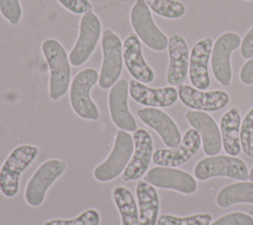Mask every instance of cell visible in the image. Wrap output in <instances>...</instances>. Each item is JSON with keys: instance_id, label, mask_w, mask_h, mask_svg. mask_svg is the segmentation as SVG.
<instances>
[{"instance_id": "11", "label": "cell", "mask_w": 253, "mask_h": 225, "mask_svg": "<svg viewBox=\"0 0 253 225\" xmlns=\"http://www.w3.org/2000/svg\"><path fill=\"white\" fill-rule=\"evenodd\" d=\"M129 82L119 79L108 94V109L113 123L121 130L133 132L137 129V123L128 108Z\"/></svg>"}, {"instance_id": "27", "label": "cell", "mask_w": 253, "mask_h": 225, "mask_svg": "<svg viewBox=\"0 0 253 225\" xmlns=\"http://www.w3.org/2000/svg\"><path fill=\"white\" fill-rule=\"evenodd\" d=\"M211 215L210 213H199L185 217L171 214H162L158 217L157 225H210Z\"/></svg>"}, {"instance_id": "20", "label": "cell", "mask_w": 253, "mask_h": 225, "mask_svg": "<svg viewBox=\"0 0 253 225\" xmlns=\"http://www.w3.org/2000/svg\"><path fill=\"white\" fill-rule=\"evenodd\" d=\"M185 118L188 123L200 134L204 153L214 156L221 150L220 129L215 120L206 112L187 111Z\"/></svg>"}, {"instance_id": "23", "label": "cell", "mask_w": 253, "mask_h": 225, "mask_svg": "<svg viewBox=\"0 0 253 225\" xmlns=\"http://www.w3.org/2000/svg\"><path fill=\"white\" fill-rule=\"evenodd\" d=\"M139 225H157L159 213V196L153 186L139 182L135 187Z\"/></svg>"}, {"instance_id": "16", "label": "cell", "mask_w": 253, "mask_h": 225, "mask_svg": "<svg viewBox=\"0 0 253 225\" xmlns=\"http://www.w3.org/2000/svg\"><path fill=\"white\" fill-rule=\"evenodd\" d=\"M169 62L166 71V81L169 86L182 85L189 74L190 49L186 39L179 34H172L168 39Z\"/></svg>"}, {"instance_id": "34", "label": "cell", "mask_w": 253, "mask_h": 225, "mask_svg": "<svg viewBox=\"0 0 253 225\" xmlns=\"http://www.w3.org/2000/svg\"><path fill=\"white\" fill-rule=\"evenodd\" d=\"M239 80L243 85H253V57L248 59L240 68Z\"/></svg>"}, {"instance_id": "13", "label": "cell", "mask_w": 253, "mask_h": 225, "mask_svg": "<svg viewBox=\"0 0 253 225\" xmlns=\"http://www.w3.org/2000/svg\"><path fill=\"white\" fill-rule=\"evenodd\" d=\"M202 140L194 128L188 129L180 142L174 148H159L153 152L152 162L162 167H179L191 160L200 150Z\"/></svg>"}, {"instance_id": "31", "label": "cell", "mask_w": 253, "mask_h": 225, "mask_svg": "<svg viewBox=\"0 0 253 225\" xmlns=\"http://www.w3.org/2000/svg\"><path fill=\"white\" fill-rule=\"evenodd\" d=\"M211 225H253V217L244 212H230L227 213Z\"/></svg>"}, {"instance_id": "25", "label": "cell", "mask_w": 253, "mask_h": 225, "mask_svg": "<svg viewBox=\"0 0 253 225\" xmlns=\"http://www.w3.org/2000/svg\"><path fill=\"white\" fill-rule=\"evenodd\" d=\"M215 202L222 208L236 203L253 204V182L241 181L225 186L217 192Z\"/></svg>"}, {"instance_id": "17", "label": "cell", "mask_w": 253, "mask_h": 225, "mask_svg": "<svg viewBox=\"0 0 253 225\" xmlns=\"http://www.w3.org/2000/svg\"><path fill=\"white\" fill-rule=\"evenodd\" d=\"M137 117L146 126L153 129L169 148L178 146L182 140L180 129L173 118L157 108H141L136 111Z\"/></svg>"}, {"instance_id": "3", "label": "cell", "mask_w": 253, "mask_h": 225, "mask_svg": "<svg viewBox=\"0 0 253 225\" xmlns=\"http://www.w3.org/2000/svg\"><path fill=\"white\" fill-rule=\"evenodd\" d=\"M99 73L95 68H84L78 71L71 80L69 102L72 111L85 120H98L100 112L91 98L92 88L98 83Z\"/></svg>"}, {"instance_id": "32", "label": "cell", "mask_w": 253, "mask_h": 225, "mask_svg": "<svg viewBox=\"0 0 253 225\" xmlns=\"http://www.w3.org/2000/svg\"><path fill=\"white\" fill-rule=\"evenodd\" d=\"M57 2L68 12L75 15H84L92 11V3L90 0H57Z\"/></svg>"}, {"instance_id": "21", "label": "cell", "mask_w": 253, "mask_h": 225, "mask_svg": "<svg viewBox=\"0 0 253 225\" xmlns=\"http://www.w3.org/2000/svg\"><path fill=\"white\" fill-rule=\"evenodd\" d=\"M129 95L131 99L147 108H168L178 101V91L173 86L152 88L134 79L129 81Z\"/></svg>"}, {"instance_id": "6", "label": "cell", "mask_w": 253, "mask_h": 225, "mask_svg": "<svg viewBox=\"0 0 253 225\" xmlns=\"http://www.w3.org/2000/svg\"><path fill=\"white\" fill-rule=\"evenodd\" d=\"M129 21L140 41L154 51H164L169 38L155 24L151 11L144 0H135L129 12Z\"/></svg>"}, {"instance_id": "1", "label": "cell", "mask_w": 253, "mask_h": 225, "mask_svg": "<svg viewBox=\"0 0 253 225\" xmlns=\"http://www.w3.org/2000/svg\"><path fill=\"white\" fill-rule=\"evenodd\" d=\"M42 55L49 71L48 96L57 101L64 97L70 87L71 67L68 54L63 45L53 38H45L41 45Z\"/></svg>"}, {"instance_id": "36", "label": "cell", "mask_w": 253, "mask_h": 225, "mask_svg": "<svg viewBox=\"0 0 253 225\" xmlns=\"http://www.w3.org/2000/svg\"><path fill=\"white\" fill-rule=\"evenodd\" d=\"M246 1H252V0H246Z\"/></svg>"}, {"instance_id": "19", "label": "cell", "mask_w": 253, "mask_h": 225, "mask_svg": "<svg viewBox=\"0 0 253 225\" xmlns=\"http://www.w3.org/2000/svg\"><path fill=\"white\" fill-rule=\"evenodd\" d=\"M123 58L128 74L136 81L149 84L155 79V72L143 57L141 42L130 33L123 42Z\"/></svg>"}, {"instance_id": "35", "label": "cell", "mask_w": 253, "mask_h": 225, "mask_svg": "<svg viewBox=\"0 0 253 225\" xmlns=\"http://www.w3.org/2000/svg\"><path fill=\"white\" fill-rule=\"evenodd\" d=\"M249 180L251 182H253V166H252V168L250 170V173H249Z\"/></svg>"}, {"instance_id": "7", "label": "cell", "mask_w": 253, "mask_h": 225, "mask_svg": "<svg viewBox=\"0 0 253 225\" xmlns=\"http://www.w3.org/2000/svg\"><path fill=\"white\" fill-rule=\"evenodd\" d=\"M102 63L98 84L102 90L110 89L121 77L123 71V42L111 29H106L101 38Z\"/></svg>"}, {"instance_id": "2", "label": "cell", "mask_w": 253, "mask_h": 225, "mask_svg": "<svg viewBox=\"0 0 253 225\" xmlns=\"http://www.w3.org/2000/svg\"><path fill=\"white\" fill-rule=\"evenodd\" d=\"M39 155V148L32 144L16 146L8 154L0 167V192L5 197L17 195L20 188V178Z\"/></svg>"}, {"instance_id": "30", "label": "cell", "mask_w": 253, "mask_h": 225, "mask_svg": "<svg viewBox=\"0 0 253 225\" xmlns=\"http://www.w3.org/2000/svg\"><path fill=\"white\" fill-rule=\"evenodd\" d=\"M0 14L10 25H18L23 15L20 0H0Z\"/></svg>"}, {"instance_id": "9", "label": "cell", "mask_w": 253, "mask_h": 225, "mask_svg": "<svg viewBox=\"0 0 253 225\" xmlns=\"http://www.w3.org/2000/svg\"><path fill=\"white\" fill-rule=\"evenodd\" d=\"M102 32L100 18L89 11L81 16L77 39L68 53L69 62L74 67L83 65L93 54Z\"/></svg>"}, {"instance_id": "14", "label": "cell", "mask_w": 253, "mask_h": 225, "mask_svg": "<svg viewBox=\"0 0 253 225\" xmlns=\"http://www.w3.org/2000/svg\"><path fill=\"white\" fill-rule=\"evenodd\" d=\"M178 97L186 107L201 112H218L225 108L230 100L223 90H199L190 85L178 86Z\"/></svg>"}, {"instance_id": "26", "label": "cell", "mask_w": 253, "mask_h": 225, "mask_svg": "<svg viewBox=\"0 0 253 225\" xmlns=\"http://www.w3.org/2000/svg\"><path fill=\"white\" fill-rule=\"evenodd\" d=\"M150 11L168 20L182 18L186 14V6L180 0H144Z\"/></svg>"}, {"instance_id": "24", "label": "cell", "mask_w": 253, "mask_h": 225, "mask_svg": "<svg viewBox=\"0 0 253 225\" xmlns=\"http://www.w3.org/2000/svg\"><path fill=\"white\" fill-rule=\"evenodd\" d=\"M112 198L119 211L122 225H139L138 206L127 188L116 187L112 190Z\"/></svg>"}, {"instance_id": "15", "label": "cell", "mask_w": 253, "mask_h": 225, "mask_svg": "<svg viewBox=\"0 0 253 225\" xmlns=\"http://www.w3.org/2000/svg\"><path fill=\"white\" fill-rule=\"evenodd\" d=\"M133 152L123 173L125 182L136 181L148 170L153 156V141L150 133L144 128H137L132 133Z\"/></svg>"}, {"instance_id": "8", "label": "cell", "mask_w": 253, "mask_h": 225, "mask_svg": "<svg viewBox=\"0 0 253 225\" xmlns=\"http://www.w3.org/2000/svg\"><path fill=\"white\" fill-rule=\"evenodd\" d=\"M194 175L200 181L216 177H226L237 181L249 179V171L245 162L230 155H214L201 159L195 165Z\"/></svg>"}, {"instance_id": "28", "label": "cell", "mask_w": 253, "mask_h": 225, "mask_svg": "<svg viewBox=\"0 0 253 225\" xmlns=\"http://www.w3.org/2000/svg\"><path fill=\"white\" fill-rule=\"evenodd\" d=\"M101 214L95 208H89L72 219H51L43 225H100Z\"/></svg>"}, {"instance_id": "4", "label": "cell", "mask_w": 253, "mask_h": 225, "mask_svg": "<svg viewBox=\"0 0 253 225\" xmlns=\"http://www.w3.org/2000/svg\"><path fill=\"white\" fill-rule=\"evenodd\" d=\"M132 152V135L127 131L119 129L108 157L93 170V178L100 183H108L117 179L126 168Z\"/></svg>"}, {"instance_id": "18", "label": "cell", "mask_w": 253, "mask_h": 225, "mask_svg": "<svg viewBox=\"0 0 253 225\" xmlns=\"http://www.w3.org/2000/svg\"><path fill=\"white\" fill-rule=\"evenodd\" d=\"M213 40L210 37L199 39L190 51L189 78L193 87L207 90L211 86L209 63L211 62Z\"/></svg>"}, {"instance_id": "22", "label": "cell", "mask_w": 253, "mask_h": 225, "mask_svg": "<svg viewBox=\"0 0 253 225\" xmlns=\"http://www.w3.org/2000/svg\"><path fill=\"white\" fill-rule=\"evenodd\" d=\"M240 125L241 115L237 107H231L220 117L219 129L222 148L230 156H237L241 151Z\"/></svg>"}, {"instance_id": "29", "label": "cell", "mask_w": 253, "mask_h": 225, "mask_svg": "<svg viewBox=\"0 0 253 225\" xmlns=\"http://www.w3.org/2000/svg\"><path fill=\"white\" fill-rule=\"evenodd\" d=\"M241 150L247 157H253V107L246 112L240 125Z\"/></svg>"}, {"instance_id": "5", "label": "cell", "mask_w": 253, "mask_h": 225, "mask_svg": "<svg viewBox=\"0 0 253 225\" xmlns=\"http://www.w3.org/2000/svg\"><path fill=\"white\" fill-rule=\"evenodd\" d=\"M67 163L60 159H48L42 163L28 181L24 198L32 207L41 206L45 199L48 188L65 173Z\"/></svg>"}, {"instance_id": "12", "label": "cell", "mask_w": 253, "mask_h": 225, "mask_svg": "<svg viewBox=\"0 0 253 225\" xmlns=\"http://www.w3.org/2000/svg\"><path fill=\"white\" fill-rule=\"evenodd\" d=\"M144 182L154 188L172 189L184 194H191L197 190L195 178L182 170L172 167L156 166L151 168L144 176Z\"/></svg>"}, {"instance_id": "10", "label": "cell", "mask_w": 253, "mask_h": 225, "mask_svg": "<svg viewBox=\"0 0 253 225\" xmlns=\"http://www.w3.org/2000/svg\"><path fill=\"white\" fill-rule=\"evenodd\" d=\"M241 38L235 32H224L213 42L211 66L214 79L221 86H228L232 79L231 55L241 44Z\"/></svg>"}, {"instance_id": "33", "label": "cell", "mask_w": 253, "mask_h": 225, "mask_svg": "<svg viewBox=\"0 0 253 225\" xmlns=\"http://www.w3.org/2000/svg\"><path fill=\"white\" fill-rule=\"evenodd\" d=\"M239 48L240 54L243 58L250 59L253 57V26L244 35Z\"/></svg>"}]
</instances>
